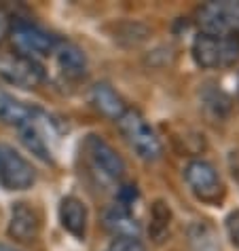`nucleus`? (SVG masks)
I'll list each match as a JSON object with an SVG mask.
<instances>
[{"mask_svg": "<svg viewBox=\"0 0 239 251\" xmlns=\"http://www.w3.org/2000/svg\"><path fill=\"white\" fill-rule=\"evenodd\" d=\"M119 131L125 137V142L129 144V148L142 160L154 163L163 156V144H161L159 135L154 133V129L149 125V121L138 112V110L127 108L123 116L117 121Z\"/></svg>", "mask_w": 239, "mask_h": 251, "instance_id": "nucleus-1", "label": "nucleus"}, {"mask_svg": "<svg viewBox=\"0 0 239 251\" xmlns=\"http://www.w3.org/2000/svg\"><path fill=\"white\" fill-rule=\"evenodd\" d=\"M193 59L197 66L206 70L233 66L239 61V38L235 34L222 38L197 34L193 40Z\"/></svg>", "mask_w": 239, "mask_h": 251, "instance_id": "nucleus-2", "label": "nucleus"}, {"mask_svg": "<svg viewBox=\"0 0 239 251\" xmlns=\"http://www.w3.org/2000/svg\"><path fill=\"white\" fill-rule=\"evenodd\" d=\"M184 179L188 188H191V192L197 197V201H201L206 205L222 203L227 188H224V182L220 179L216 167L209 160H203V158L188 160L184 167Z\"/></svg>", "mask_w": 239, "mask_h": 251, "instance_id": "nucleus-3", "label": "nucleus"}, {"mask_svg": "<svg viewBox=\"0 0 239 251\" xmlns=\"http://www.w3.org/2000/svg\"><path fill=\"white\" fill-rule=\"evenodd\" d=\"M9 36H11L13 47H15V53H22L26 57H32L36 61L40 57L51 55L60 40L58 36L43 30L40 25L32 22H24V19H17L15 24H11Z\"/></svg>", "mask_w": 239, "mask_h": 251, "instance_id": "nucleus-4", "label": "nucleus"}, {"mask_svg": "<svg viewBox=\"0 0 239 251\" xmlns=\"http://www.w3.org/2000/svg\"><path fill=\"white\" fill-rule=\"evenodd\" d=\"M0 78L19 89H34L45 80V68L40 61L22 53H0Z\"/></svg>", "mask_w": 239, "mask_h": 251, "instance_id": "nucleus-5", "label": "nucleus"}, {"mask_svg": "<svg viewBox=\"0 0 239 251\" xmlns=\"http://www.w3.org/2000/svg\"><path fill=\"white\" fill-rule=\"evenodd\" d=\"M197 25L199 34L214 38H222L229 34H235L239 25V2H208L197 11Z\"/></svg>", "mask_w": 239, "mask_h": 251, "instance_id": "nucleus-6", "label": "nucleus"}, {"mask_svg": "<svg viewBox=\"0 0 239 251\" xmlns=\"http://www.w3.org/2000/svg\"><path fill=\"white\" fill-rule=\"evenodd\" d=\"M36 182V169L13 146L0 144V186L4 190H28Z\"/></svg>", "mask_w": 239, "mask_h": 251, "instance_id": "nucleus-7", "label": "nucleus"}, {"mask_svg": "<svg viewBox=\"0 0 239 251\" xmlns=\"http://www.w3.org/2000/svg\"><path fill=\"white\" fill-rule=\"evenodd\" d=\"M83 150H85V156L91 163V167H93V171L102 173L106 179L117 182L127 171V165H125L123 156L102 135H93V133L87 135L85 144H83Z\"/></svg>", "mask_w": 239, "mask_h": 251, "instance_id": "nucleus-8", "label": "nucleus"}, {"mask_svg": "<svg viewBox=\"0 0 239 251\" xmlns=\"http://www.w3.org/2000/svg\"><path fill=\"white\" fill-rule=\"evenodd\" d=\"M51 55L55 57V64H58L61 76H66L70 80H81L87 76V55L74 43L58 40Z\"/></svg>", "mask_w": 239, "mask_h": 251, "instance_id": "nucleus-9", "label": "nucleus"}, {"mask_svg": "<svg viewBox=\"0 0 239 251\" xmlns=\"http://www.w3.org/2000/svg\"><path fill=\"white\" fill-rule=\"evenodd\" d=\"M40 232V220L36 211L26 205V203H15L11 207V220H9V236L15 239L17 243H30L38 236Z\"/></svg>", "mask_w": 239, "mask_h": 251, "instance_id": "nucleus-10", "label": "nucleus"}, {"mask_svg": "<svg viewBox=\"0 0 239 251\" xmlns=\"http://www.w3.org/2000/svg\"><path fill=\"white\" fill-rule=\"evenodd\" d=\"M60 222L66 232H70L76 241H85L89 211L87 205L76 197H64L60 203Z\"/></svg>", "mask_w": 239, "mask_h": 251, "instance_id": "nucleus-11", "label": "nucleus"}, {"mask_svg": "<svg viewBox=\"0 0 239 251\" xmlns=\"http://www.w3.org/2000/svg\"><path fill=\"white\" fill-rule=\"evenodd\" d=\"M104 228L112 234V239H140L142 232L131 209H125L117 203L104 211Z\"/></svg>", "mask_w": 239, "mask_h": 251, "instance_id": "nucleus-12", "label": "nucleus"}, {"mask_svg": "<svg viewBox=\"0 0 239 251\" xmlns=\"http://www.w3.org/2000/svg\"><path fill=\"white\" fill-rule=\"evenodd\" d=\"M38 110L26 106L24 101H19L17 97H13L9 91L0 89V123L9 125V127L22 129L26 125L36 121Z\"/></svg>", "mask_w": 239, "mask_h": 251, "instance_id": "nucleus-13", "label": "nucleus"}, {"mask_svg": "<svg viewBox=\"0 0 239 251\" xmlns=\"http://www.w3.org/2000/svg\"><path fill=\"white\" fill-rule=\"evenodd\" d=\"M91 103L100 110V112L110 118V121H119L123 116V112L127 110V103L108 82H97L91 87Z\"/></svg>", "mask_w": 239, "mask_h": 251, "instance_id": "nucleus-14", "label": "nucleus"}, {"mask_svg": "<svg viewBox=\"0 0 239 251\" xmlns=\"http://www.w3.org/2000/svg\"><path fill=\"white\" fill-rule=\"evenodd\" d=\"M172 222H174L172 207L167 205V201L157 199L150 205V222H149V234L152 243L161 245L163 241H167L170 230H172Z\"/></svg>", "mask_w": 239, "mask_h": 251, "instance_id": "nucleus-15", "label": "nucleus"}, {"mask_svg": "<svg viewBox=\"0 0 239 251\" xmlns=\"http://www.w3.org/2000/svg\"><path fill=\"white\" fill-rule=\"evenodd\" d=\"M199 97H201V110L206 112L208 118H212V121H222V118L229 114L231 100L222 89H218L214 85H206L201 89Z\"/></svg>", "mask_w": 239, "mask_h": 251, "instance_id": "nucleus-16", "label": "nucleus"}, {"mask_svg": "<svg viewBox=\"0 0 239 251\" xmlns=\"http://www.w3.org/2000/svg\"><path fill=\"white\" fill-rule=\"evenodd\" d=\"M17 133H19V142H22L38 160H43V163H53L51 148L47 146V139L43 137V131L38 127V114H36V121L26 125L22 129H17Z\"/></svg>", "mask_w": 239, "mask_h": 251, "instance_id": "nucleus-17", "label": "nucleus"}, {"mask_svg": "<svg viewBox=\"0 0 239 251\" xmlns=\"http://www.w3.org/2000/svg\"><path fill=\"white\" fill-rule=\"evenodd\" d=\"M188 243L193 251H220L218 234L208 222H195L188 226Z\"/></svg>", "mask_w": 239, "mask_h": 251, "instance_id": "nucleus-18", "label": "nucleus"}, {"mask_svg": "<svg viewBox=\"0 0 239 251\" xmlns=\"http://www.w3.org/2000/svg\"><path fill=\"white\" fill-rule=\"evenodd\" d=\"M140 199L138 186L136 184H121L117 190V205H121L125 209H131L133 203Z\"/></svg>", "mask_w": 239, "mask_h": 251, "instance_id": "nucleus-19", "label": "nucleus"}, {"mask_svg": "<svg viewBox=\"0 0 239 251\" xmlns=\"http://www.w3.org/2000/svg\"><path fill=\"white\" fill-rule=\"evenodd\" d=\"M108 251H146L140 239H112Z\"/></svg>", "mask_w": 239, "mask_h": 251, "instance_id": "nucleus-20", "label": "nucleus"}, {"mask_svg": "<svg viewBox=\"0 0 239 251\" xmlns=\"http://www.w3.org/2000/svg\"><path fill=\"white\" fill-rule=\"evenodd\" d=\"M224 228H227V234L231 243L239 249V209H235V211H231L227 215V220H224Z\"/></svg>", "mask_w": 239, "mask_h": 251, "instance_id": "nucleus-21", "label": "nucleus"}, {"mask_svg": "<svg viewBox=\"0 0 239 251\" xmlns=\"http://www.w3.org/2000/svg\"><path fill=\"white\" fill-rule=\"evenodd\" d=\"M9 30H11V19L6 15V11L0 9V43L9 36Z\"/></svg>", "mask_w": 239, "mask_h": 251, "instance_id": "nucleus-22", "label": "nucleus"}, {"mask_svg": "<svg viewBox=\"0 0 239 251\" xmlns=\"http://www.w3.org/2000/svg\"><path fill=\"white\" fill-rule=\"evenodd\" d=\"M0 251H24V249L13 247V245H9V243H0Z\"/></svg>", "mask_w": 239, "mask_h": 251, "instance_id": "nucleus-23", "label": "nucleus"}, {"mask_svg": "<svg viewBox=\"0 0 239 251\" xmlns=\"http://www.w3.org/2000/svg\"><path fill=\"white\" fill-rule=\"evenodd\" d=\"M237 38H239V36H237Z\"/></svg>", "mask_w": 239, "mask_h": 251, "instance_id": "nucleus-24", "label": "nucleus"}]
</instances>
